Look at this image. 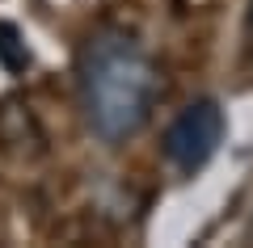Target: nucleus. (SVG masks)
I'll use <instances>...</instances> for the list:
<instances>
[{
  "label": "nucleus",
  "mask_w": 253,
  "mask_h": 248,
  "mask_svg": "<svg viewBox=\"0 0 253 248\" xmlns=\"http://www.w3.org/2000/svg\"><path fill=\"white\" fill-rule=\"evenodd\" d=\"M76 89L89 131L101 143H126L152 118L161 71L126 30H97L76 55Z\"/></svg>",
  "instance_id": "f257e3e1"
},
{
  "label": "nucleus",
  "mask_w": 253,
  "mask_h": 248,
  "mask_svg": "<svg viewBox=\"0 0 253 248\" xmlns=\"http://www.w3.org/2000/svg\"><path fill=\"white\" fill-rule=\"evenodd\" d=\"M224 143V109L219 101H190L165 131V160L177 173H199Z\"/></svg>",
  "instance_id": "f03ea898"
},
{
  "label": "nucleus",
  "mask_w": 253,
  "mask_h": 248,
  "mask_svg": "<svg viewBox=\"0 0 253 248\" xmlns=\"http://www.w3.org/2000/svg\"><path fill=\"white\" fill-rule=\"evenodd\" d=\"M0 143L17 156H42L46 151V135L26 101H13V97L0 101Z\"/></svg>",
  "instance_id": "7ed1b4c3"
},
{
  "label": "nucleus",
  "mask_w": 253,
  "mask_h": 248,
  "mask_svg": "<svg viewBox=\"0 0 253 248\" xmlns=\"http://www.w3.org/2000/svg\"><path fill=\"white\" fill-rule=\"evenodd\" d=\"M0 68L13 71V76H21L30 68V46L13 21H0Z\"/></svg>",
  "instance_id": "20e7f679"
},
{
  "label": "nucleus",
  "mask_w": 253,
  "mask_h": 248,
  "mask_svg": "<svg viewBox=\"0 0 253 248\" xmlns=\"http://www.w3.org/2000/svg\"><path fill=\"white\" fill-rule=\"evenodd\" d=\"M249 30H253V0H249Z\"/></svg>",
  "instance_id": "39448f33"
}]
</instances>
